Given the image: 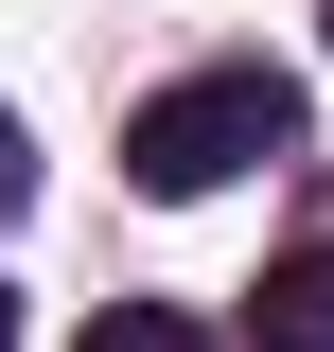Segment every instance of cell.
Instances as JSON below:
<instances>
[{"label":"cell","mask_w":334,"mask_h":352,"mask_svg":"<svg viewBox=\"0 0 334 352\" xmlns=\"http://www.w3.org/2000/svg\"><path fill=\"white\" fill-rule=\"evenodd\" d=\"M299 141V71H264V53H229V71H176L124 106V176L141 194H229L247 159H282Z\"/></svg>","instance_id":"1"},{"label":"cell","mask_w":334,"mask_h":352,"mask_svg":"<svg viewBox=\"0 0 334 352\" xmlns=\"http://www.w3.org/2000/svg\"><path fill=\"white\" fill-rule=\"evenodd\" d=\"M247 352H334V247L264 264V300H247Z\"/></svg>","instance_id":"2"},{"label":"cell","mask_w":334,"mask_h":352,"mask_svg":"<svg viewBox=\"0 0 334 352\" xmlns=\"http://www.w3.org/2000/svg\"><path fill=\"white\" fill-rule=\"evenodd\" d=\"M71 352H211V335H194V317H176V300H106V317H88Z\"/></svg>","instance_id":"3"},{"label":"cell","mask_w":334,"mask_h":352,"mask_svg":"<svg viewBox=\"0 0 334 352\" xmlns=\"http://www.w3.org/2000/svg\"><path fill=\"white\" fill-rule=\"evenodd\" d=\"M18 194H36V141H18V106H0V229H18Z\"/></svg>","instance_id":"4"},{"label":"cell","mask_w":334,"mask_h":352,"mask_svg":"<svg viewBox=\"0 0 334 352\" xmlns=\"http://www.w3.org/2000/svg\"><path fill=\"white\" fill-rule=\"evenodd\" d=\"M0 352H18V300H0Z\"/></svg>","instance_id":"5"},{"label":"cell","mask_w":334,"mask_h":352,"mask_svg":"<svg viewBox=\"0 0 334 352\" xmlns=\"http://www.w3.org/2000/svg\"><path fill=\"white\" fill-rule=\"evenodd\" d=\"M317 36H334V0H317Z\"/></svg>","instance_id":"6"}]
</instances>
